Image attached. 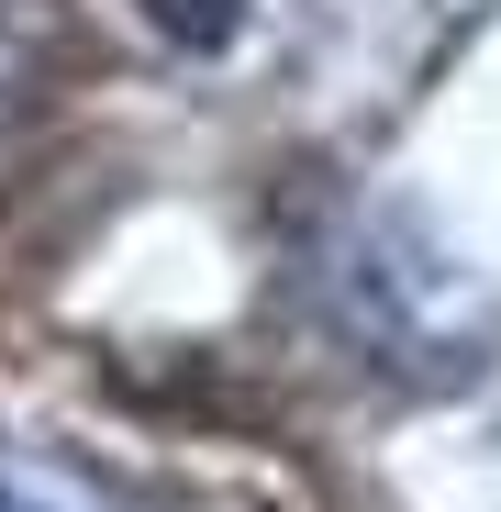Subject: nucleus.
Masks as SVG:
<instances>
[{
    "label": "nucleus",
    "mask_w": 501,
    "mask_h": 512,
    "mask_svg": "<svg viewBox=\"0 0 501 512\" xmlns=\"http://www.w3.org/2000/svg\"><path fill=\"white\" fill-rule=\"evenodd\" d=\"M0 101H12V23H0Z\"/></svg>",
    "instance_id": "f03ea898"
},
{
    "label": "nucleus",
    "mask_w": 501,
    "mask_h": 512,
    "mask_svg": "<svg viewBox=\"0 0 501 512\" xmlns=\"http://www.w3.org/2000/svg\"><path fill=\"white\" fill-rule=\"evenodd\" d=\"M0 512H123L101 479H78L67 457H34V446H0Z\"/></svg>",
    "instance_id": "f257e3e1"
}]
</instances>
